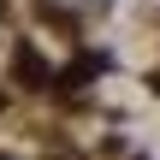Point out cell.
Wrapping results in <instances>:
<instances>
[{
    "mask_svg": "<svg viewBox=\"0 0 160 160\" xmlns=\"http://www.w3.org/2000/svg\"><path fill=\"white\" fill-rule=\"evenodd\" d=\"M0 160H6V154H0Z\"/></svg>",
    "mask_w": 160,
    "mask_h": 160,
    "instance_id": "7a4b0ae2",
    "label": "cell"
},
{
    "mask_svg": "<svg viewBox=\"0 0 160 160\" xmlns=\"http://www.w3.org/2000/svg\"><path fill=\"white\" fill-rule=\"evenodd\" d=\"M18 77H24V83H48V71H42V59H36V53H24V59H18Z\"/></svg>",
    "mask_w": 160,
    "mask_h": 160,
    "instance_id": "6da1fadb",
    "label": "cell"
}]
</instances>
